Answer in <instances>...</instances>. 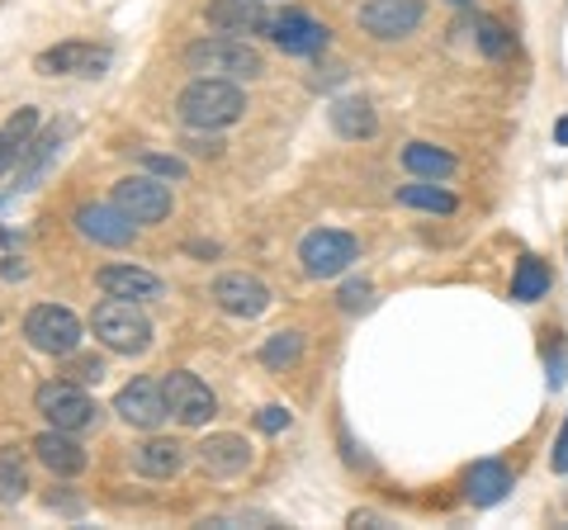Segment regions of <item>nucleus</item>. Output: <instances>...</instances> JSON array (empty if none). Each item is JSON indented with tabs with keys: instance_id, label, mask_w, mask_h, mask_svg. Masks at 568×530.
<instances>
[{
	"instance_id": "nucleus-29",
	"label": "nucleus",
	"mask_w": 568,
	"mask_h": 530,
	"mask_svg": "<svg viewBox=\"0 0 568 530\" xmlns=\"http://www.w3.org/2000/svg\"><path fill=\"white\" fill-rule=\"evenodd\" d=\"M138 166L152 171V175H162V181H185V175H190V166L175 152H148V147H142L138 152Z\"/></svg>"
},
{
	"instance_id": "nucleus-5",
	"label": "nucleus",
	"mask_w": 568,
	"mask_h": 530,
	"mask_svg": "<svg viewBox=\"0 0 568 530\" xmlns=\"http://www.w3.org/2000/svg\"><path fill=\"white\" fill-rule=\"evenodd\" d=\"M24 342L33 350H43V356L67 360L71 350H81V317L62 304H39L24 317Z\"/></svg>"
},
{
	"instance_id": "nucleus-33",
	"label": "nucleus",
	"mask_w": 568,
	"mask_h": 530,
	"mask_svg": "<svg viewBox=\"0 0 568 530\" xmlns=\"http://www.w3.org/2000/svg\"><path fill=\"white\" fill-rule=\"evenodd\" d=\"M290 421H294L290 408H261V412H256V427H261L265 436H280L284 427H290Z\"/></svg>"
},
{
	"instance_id": "nucleus-25",
	"label": "nucleus",
	"mask_w": 568,
	"mask_h": 530,
	"mask_svg": "<svg viewBox=\"0 0 568 530\" xmlns=\"http://www.w3.org/2000/svg\"><path fill=\"white\" fill-rule=\"evenodd\" d=\"M29 492V465L20 446H0V502H20Z\"/></svg>"
},
{
	"instance_id": "nucleus-38",
	"label": "nucleus",
	"mask_w": 568,
	"mask_h": 530,
	"mask_svg": "<svg viewBox=\"0 0 568 530\" xmlns=\"http://www.w3.org/2000/svg\"><path fill=\"white\" fill-rule=\"evenodd\" d=\"M555 137H559V143H568V119H559V133Z\"/></svg>"
},
{
	"instance_id": "nucleus-3",
	"label": "nucleus",
	"mask_w": 568,
	"mask_h": 530,
	"mask_svg": "<svg viewBox=\"0 0 568 530\" xmlns=\"http://www.w3.org/2000/svg\"><path fill=\"white\" fill-rule=\"evenodd\" d=\"M185 67L194 77H223V81H256L265 72L261 52L246 39H233V33H213V39L190 43Z\"/></svg>"
},
{
	"instance_id": "nucleus-39",
	"label": "nucleus",
	"mask_w": 568,
	"mask_h": 530,
	"mask_svg": "<svg viewBox=\"0 0 568 530\" xmlns=\"http://www.w3.org/2000/svg\"><path fill=\"white\" fill-rule=\"evenodd\" d=\"M446 6H459V10H465V6H474V0H446Z\"/></svg>"
},
{
	"instance_id": "nucleus-9",
	"label": "nucleus",
	"mask_w": 568,
	"mask_h": 530,
	"mask_svg": "<svg viewBox=\"0 0 568 530\" xmlns=\"http://www.w3.org/2000/svg\"><path fill=\"white\" fill-rule=\"evenodd\" d=\"M213 304H219L227 317H242V323H252V317H261L265 308L275 304L271 289H265V279L246 275V271H227L213 279Z\"/></svg>"
},
{
	"instance_id": "nucleus-28",
	"label": "nucleus",
	"mask_w": 568,
	"mask_h": 530,
	"mask_svg": "<svg viewBox=\"0 0 568 530\" xmlns=\"http://www.w3.org/2000/svg\"><path fill=\"white\" fill-rule=\"evenodd\" d=\"M469 29H474V43H478L484 58H507V52H511V33L497 20H488V14H474Z\"/></svg>"
},
{
	"instance_id": "nucleus-2",
	"label": "nucleus",
	"mask_w": 568,
	"mask_h": 530,
	"mask_svg": "<svg viewBox=\"0 0 568 530\" xmlns=\"http://www.w3.org/2000/svg\"><path fill=\"white\" fill-rule=\"evenodd\" d=\"M91 332L104 350H114V356H148L152 350V323L148 313H142L133 298H110L104 294V304H95L91 313Z\"/></svg>"
},
{
	"instance_id": "nucleus-23",
	"label": "nucleus",
	"mask_w": 568,
	"mask_h": 530,
	"mask_svg": "<svg viewBox=\"0 0 568 530\" xmlns=\"http://www.w3.org/2000/svg\"><path fill=\"white\" fill-rule=\"evenodd\" d=\"M403 166L413 171L417 181H446V175H455V156L446 147H432V143H407Z\"/></svg>"
},
{
	"instance_id": "nucleus-4",
	"label": "nucleus",
	"mask_w": 568,
	"mask_h": 530,
	"mask_svg": "<svg viewBox=\"0 0 568 530\" xmlns=\"http://www.w3.org/2000/svg\"><path fill=\"white\" fill-rule=\"evenodd\" d=\"M33 408L48 417V427L71 431V436L100 427V402L85 394L77 379H48V384H39V394H33Z\"/></svg>"
},
{
	"instance_id": "nucleus-37",
	"label": "nucleus",
	"mask_w": 568,
	"mask_h": 530,
	"mask_svg": "<svg viewBox=\"0 0 568 530\" xmlns=\"http://www.w3.org/2000/svg\"><path fill=\"white\" fill-rule=\"evenodd\" d=\"M0 275H6V279H24V275H29V265H24V261H14V256H10L6 265H0Z\"/></svg>"
},
{
	"instance_id": "nucleus-16",
	"label": "nucleus",
	"mask_w": 568,
	"mask_h": 530,
	"mask_svg": "<svg viewBox=\"0 0 568 530\" xmlns=\"http://www.w3.org/2000/svg\"><path fill=\"white\" fill-rule=\"evenodd\" d=\"M271 39L280 43V52H290V58H313V52L327 48V24H317L304 10H284L271 20Z\"/></svg>"
},
{
	"instance_id": "nucleus-13",
	"label": "nucleus",
	"mask_w": 568,
	"mask_h": 530,
	"mask_svg": "<svg viewBox=\"0 0 568 530\" xmlns=\"http://www.w3.org/2000/svg\"><path fill=\"white\" fill-rule=\"evenodd\" d=\"M77 233L95 246H129L138 237V223L123 214V208L110 200V204H81L77 208Z\"/></svg>"
},
{
	"instance_id": "nucleus-36",
	"label": "nucleus",
	"mask_w": 568,
	"mask_h": 530,
	"mask_svg": "<svg viewBox=\"0 0 568 530\" xmlns=\"http://www.w3.org/2000/svg\"><path fill=\"white\" fill-rule=\"evenodd\" d=\"M14 162H20V147H14L10 137H6V129H0V171H10Z\"/></svg>"
},
{
	"instance_id": "nucleus-34",
	"label": "nucleus",
	"mask_w": 568,
	"mask_h": 530,
	"mask_svg": "<svg viewBox=\"0 0 568 530\" xmlns=\"http://www.w3.org/2000/svg\"><path fill=\"white\" fill-rule=\"evenodd\" d=\"M185 147L194 152V156H223V143H219V137H185Z\"/></svg>"
},
{
	"instance_id": "nucleus-7",
	"label": "nucleus",
	"mask_w": 568,
	"mask_h": 530,
	"mask_svg": "<svg viewBox=\"0 0 568 530\" xmlns=\"http://www.w3.org/2000/svg\"><path fill=\"white\" fill-rule=\"evenodd\" d=\"M355 256H361V242L351 233H336V227H317L298 242V261H304L308 279H336L342 271H351Z\"/></svg>"
},
{
	"instance_id": "nucleus-18",
	"label": "nucleus",
	"mask_w": 568,
	"mask_h": 530,
	"mask_svg": "<svg viewBox=\"0 0 568 530\" xmlns=\"http://www.w3.org/2000/svg\"><path fill=\"white\" fill-rule=\"evenodd\" d=\"M265 0H209V29L213 33H271V14L261 10Z\"/></svg>"
},
{
	"instance_id": "nucleus-22",
	"label": "nucleus",
	"mask_w": 568,
	"mask_h": 530,
	"mask_svg": "<svg viewBox=\"0 0 568 530\" xmlns=\"http://www.w3.org/2000/svg\"><path fill=\"white\" fill-rule=\"evenodd\" d=\"M507 488H511V473L497 465V459H484V465H474V469H469L465 498H469L474 507H493V502H503V498H507Z\"/></svg>"
},
{
	"instance_id": "nucleus-24",
	"label": "nucleus",
	"mask_w": 568,
	"mask_h": 530,
	"mask_svg": "<svg viewBox=\"0 0 568 530\" xmlns=\"http://www.w3.org/2000/svg\"><path fill=\"white\" fill-rule=\"evenodd\" d=\"M398 204L403 208H426V214H455L459 200L450 190H440L436 181H417V185H403L398 190Z\"/></svg>"
},
{
	"instance_id": "nucleus-12",
	"label": "nucleus",
	"mask_w": 568,
	"mask_h": 530,
	"mask_svg": "<svg viewBox=\"0 0 568 530\" xmlns=\"http://www.w3.org/2000/svg\"><path fill=\"white\" fill-rule=\"evenodd\" d=\"M67 133H71V123H52V129L43 137H33V143L20 152V162H14V175H10V194H29L33 185L48 175V166L58 162V152L67 143Z\"/></svg>"
},
{
	"instance_id": "nucleus-30",
	"label": "nucleus",
	"mask_w": 568,
	"mask_h": 530,
	"mask_svg": "<svg viewBox=\"0 0 568 530\" xmlns=\"http://www.w3.org/2000/svg\"><path fill=\"white\" fill-rule=\"evenodd\" d=\"M33 133H39V110H33V104H29V110H20V114H14V119L6 123V137H10V143L20 147V152L33 143Z\"/></svg>"
},
{
	"instance_id": "nucleus-31",
	"label": "nucleus",
	"mask_w": 568,
	"mask_h": 530,
	"mask_svg": "<svg viewBox=\"0 0 568 530\" xmlns=\"http://www.w3.org/2000/svg\"><path fill=\"white\" fill-rule=\"evenodd\" d=\"M336 304L346 313H365L375 304V289H369V279H351V285H342V294H336Z\"/></svg>"
},
{
	"instance_id": "nucleus-10",
	"label": "nucleus",
	"mask_w": 568,
	"mask_h": 530,
	"mask_svg": "<svg viewBox=\"0 0 568 530\" xmlns=\"http://www.w3.org/2000/svg\"><path fill=\"white\" fill-rule=\"evenodd\" d=\"M110 62H114V52L110 48H95V43H58V48H48L39 52V77H104L110 72Z\"/></svg>"
},
{
	"instance_id": "nucleus-1",
	"label": "nucleus",
	"mask_w": 568,
	"mask_h": 530,
	"mask_svg": "<svg viewBox=\"0 0 568 530\" xmlns=\"http://www.w3.org/2000/svg\"><path fill=\"white\" fill-rule=\"evenodd\" d=\"M175 114L200 133H219V129H233V123L246 114V95H242L237 81L194 77L181 91V100H175Z\"/></svg>"
},
{
	"instance_id": "nucleus-27",
	"label": "nucleus",
	"mask_w": 568,
	"mask_h": 530,
	"mask_svg": "<svg viewBox=\"0 0 568 530\" xmlns=\"http://www.w3.org/2000/svg\"><path fill=\"white\" fill-rule=\"evenodd\" d=\"M298 356H304V337H298V332H275V337H265V346H261L265 369H290Z\"/></svg>"
},
{
	"instance_id": "nucleus-26",
	"label": "nucleus",
	"mask_w": 568,
	"mask_h": 530,
	"mask_svg": "<svg viewBox=\"0 0 568 530\" xmlns=\"http://www.w3.org/2000/svg\"><path fill=\"white\" fill-rule=\"evenodd\" d=\"M549 289V265L540 256H521L517 275H511V298L517 304H536V298H545Z\"/></svg>"
},
{
	"instance_id": "nucleus-32",
	"label": "nucleus",
	"mask_w": 568,
	"mask_h": 530,
	"mask_svg": "<svg viewBox=\"0 0 568 530\" xmlns=\"http://www.w3.org/2000/svg\"><path fill=\"white\" fill-rule=\"evenodd\" d=\"M67 360H71L67 365V379H77V384H100L104 379V365L95 356H77V350H71Z\"/></svg>"
},
{
	"instance_id": "nucleus-8",
	"label": "nucleus",
	"mask_w": 568,
	"mask_h": 530,
	"mask_svg": "<svg viewBox=\"0 0 568 530\" xmlns=\"http://www.w3.org/2000/svg\"><path fill=\"white\" fill-rule=\"evenodd\" d=\"M162 394H166V408L181 427H204V421L219 412V398H213L209 384L200 375H190V369H171L162 379Z\"/></svg>"
},
{
	"instance_id": "nucleus-40",
	"label": "nucleus",
	"mask_w": 568,
	"mask_h": 530,
	"mask_svg": "<svg viewBox=\"0 0 568 530\" xmlns=\"http://www.w3.org/2000/svg\"><path fill=\"white\" fill-rule=\"evenodd\" d=\"M10 242V233H6V227H0V246H6Z\"/></svg>"
},
{
	"instance_id": "nucleus-15",
	"label": "nucleus",
	"mask_w": 568,
	"mask_h": 530,
	"mask_svg": "<svg viewBox=\"0 0 568 530\" xmlns=\"http://www.w3.org/2000/svg\"><path fill=\"white\" fill-rule=\"evenodd\" d=\"M95 285L110 294V298H133V304H148V298H166V279L142 271V265L123 261V265H100L95 271Z\"/></svg>"
},
{
	"instance_id": "nucleus-20",
	"label": "nucleus",
	"mask_w": 568,
	"mask_h": 530,
	"mask_svg": "<svg viewBox=\"0 0 568 530\" xmlns=\"http://www.w3.org/2000/svg\"><path fill=\"white\" fill-rule=\"evenodd\" d=\"M327 119H332L336 137H346V143H361V137H375L379 133V119H375V110H369V100H361V95L332 100Z\"/></svg>"
},
{
	"instance_id": "nucleus-6",
	"label": "nucleus",
	"mask_w": 568,
	"mask_h": 530,
	"mask_svg": "<svg viewBox=\"0 0 568 530\" xmlns=\"http://www.w3.org/2000/svg\"><path fill=\"white\" fill-rule=\"evenodd\" d=\"M114 204L129 214L138 227H148V223H162L171 218V185L162 181V175H152V171H138V175H123V181L114 185Z\"/></svg>"
},
{
	"instance_id": "nucleus-35",
	"label": "nucleus",
	"mask_w": 568,
	"mask_h": 530,
	"mask_svg": "<svg viewBox=\"0 0 568 530\" xmlns=\"http://www.w3.org/2000/svg\"><path fill=\"white\" fill-rule=\"evenodd\" d=\"M555 469L568 473V417H564V431H559V440H555Z\"/></svg>"
},
{
	"instance_id": "nucleus-21",
	"label": "nucleus",
	"mask_w": 568,
	"mask_h": 530,
	"mask_svg": "<svg viewBox=\"0 0 568 530\" xmlns=\"http://www.w3.org/2000/svg\"><path fill=\"white\" fill-rule=\"evenodd\" d=\"M133 469L142 479H175V473L185 469V446H175V440H142L133 446Z\"/></svg>"
},
{
	"instance_id": "nucleus-14",
	"label": "nucleus",
	"mask_w": 568,
	"mask_h": 530,
	"mask_svg": "<svg viewBox=\"0 0 568 530\" xmlns=\"http://www.w3.org/2000/svg\"><path fill=\"white\" fill-rule=\"evenodd\" d=\"M426 20L422 0H365L361 6V29L375 39H403Z\"/></svg>"
},
{
	"instance_id": "nucleus-19",
	"label": "nucleus",
	"mask_w": 568,
	"mask_h": 530,
	"mask_svg": "<svg viewBox=\"0 0 568 530\" xmlns=\"http://www.w3.org/2000/svg\"><path fill=\"white\" fill-rule=\"evenodd\" d=\"M246 465H252V446L242 436H209L200 446V469L213 479H233Z\"/></svg>"
},
{
	"instance_id": "nucleus-11",
	"label": "nucleus",
	"mask_w": 568,
	"mask_h": 530,
	"mask_svg": "<svg viewBox=\"0 0 568 530\" xmlns=\"http://www.w3.org/2000/svg\"><path fill=\"white\" fill-rule=\"evenodd\" d=\"M114 412L129 421V427H138V431H156V427H162V421L171 417L162 384H152V379L123 384V388H119V398H114Z\"/></svg>"
},
{
	"instance_id": "nucleus-17",
	"label": "nucleus",
	"mask_w": 568,
	"mask_h": 530,
	"mask_svg": "<svg viewBox=\"0 0 568 530\" xmlns=\"http://www.w3.org/2000/svg\"><path fill=\"white\" fill-rule=\"evenodd\" d=\"M29 450H33V459H39L48 473H58V479H77V473L85 469V450H81V440L71 431L48 427L43 436H33Z\"/></svg>"
}]
</instances>
